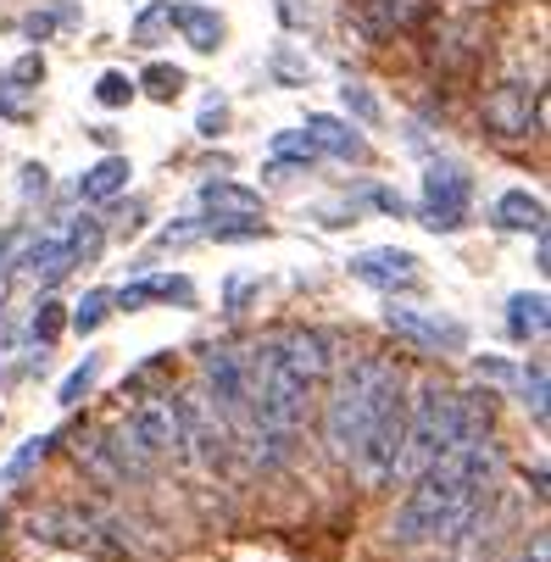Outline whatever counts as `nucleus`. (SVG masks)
Here are the masks:
<instances>
[{"instance_id":"f257e3e1","label":"nucleus","mask_w":551,"mask_h":562,"mask_svg":"<svg viewBox=\"0 0 551 562\" xmlns=\"http://www.w3.org/2000/svg\"><path fill=\"white\" fill-rule=\"evenodd\" d=\"M496 479H502V446L491 435H462L446 457L413 473V491L402 496L396 518H390V535L402 546L457 540L480 513H491Z\"/></svg>"},{"instance_id":"f03ea898","label":"nucleus","mask_w":551,"mask_h":562,"mask_svg":"<svg viewBox=\"0 0 551 562\" xmlns=\"http://www.w3.org/2000/svg\"><path fill=\"white\" fill-rule=\"evenodd\" d=\"M390 384H402L396 362H384V357H351L329 390V407H324V440L329 451L346 462L368 429V418L379 413V401L390 395Z\"/></svg>"},{"instance_id":"7ed1b4c3","label":"nucleus","mask_w":551,"mask_h":562,"mask_svg":"<svg viewBox=\"0 0 551 562\" xmlns=\"http://www.w3.org/2000/svg\"><path fill=\"white\" fill-rule=\"evenodd\" d=\"M457 440H462L457 395H451L446 384H424V390L407 401V440H402V457H396V473H390V479L424 473V468H429L435 457H446Z\"/></svg>"},{"instance_id":"20e7f679","label":"nucleus","mask_w":551,"mask_h":562,"mask_svg":"<svg viewBox=\"0 0 551 562\" xmlns=\"http://www.w3.org/2000/svg\"><path fill=\"white\" fill-rule=\"evenodd\" d=\"M29 535L40 546H61V551H85V557H128V535L85 507H34L29 513Z\"/></svg>"},{"instance_id":"39448f33","label":"nucleus","mask_w":551,"mask_h":562,"mask_svg":"<svg viewBox=\"0 0 551 562\" xmlns=\"http://www.w3.org/2000/svg\"><path fill=\"white\" fill-rule=\"evenodd\" d=\"M402 440H407V395H402V384H390V395L379 401V413L368 418V429H362V440L351 451L362 485H384V479L396 473Z\"/></svg>"},{"instance_id":"423d86ee","label":"nucleus","mask_w":551,"mask_h":562,"mask_svg":"<svg viewBox=\"0 0 551 562\" xmlns=\"http://www.w3.org/2000/svg\"><path fill=\"white\" fill-rule=\"evenodd\" d=\"M468 201H474V179L457 162H429L424 173V228L429 234H457L468 223Z\"/></svg>"},{"instance_id":"0eeeda50","label":"nucleus","mask_w":551,"mask_h":562,"mask_svg":"<svg viewBox=\"0 0 551 562\" xmlns=\"http://www.w3.org/2000/svg\"><path fill=\"white\" fill-rule=\"evenodd\" d=\"M485 128L496 139H529L546 128V95L535 85H518V78H507V85H496L485 95Z\"/></svg>"},{"instance_id":"6e6552de","label":"nucleus","mask_w":551,"mask_h":562,"mask_svg":"<svg viewBox=\"0 0 551 562\" xmlns=\"http://www.w3.org/2000/svg\"><path fill=\"white\" fill-rule=\"evenodd\" d=\"M173 418H179V451H190L201 468H223L228 462V429L217 424L212 407H201L195 395H168Z\"/></svg>"},{"instance_id":"1a4fd4ad","label":"nucleus","mask_w":551,"mask_h":562,"mask_svg":"<svg viewBox=\"0 0 551 562\" xmlns=\"http://www.w3.org/2000/svg\"><path fill=\"white\" fill-rule=\"evenodd\" d=\"M123 435H128V446H134L145 462L173 457V451H179V418H173V401H168V395L139 401V407L123 418Z\"/></svg>"},{"instance_id":"9d476101","label":"nucleus","mask_w":551,"mask_h":562,"mask_svg":"<svg viewBox=\"0 0 551 562\" xmlns=\"http://www.w3.org/2000/svg\"><path fill=\"white\" fill-rule=\"evenodd\" d=\"M0 257H12L7 268L34 273L45 290H50V284H61V279L72 273V257H67V246H61L56 234H18L12 246H0Z\"/></svg>"},{"instance_id":"9b49d317","label":"nucleus","mask_w":551,"mask_h":562,"mask_svg":"<svg viewBox=\"0 0 551 562\" xmlns=\"http://www.w3.org/2000/svg\"><path fill=\"white\" fill-rule=\"evenodd\" d=\"M390 335H402L407 346H424V351H462V324L440 312H418V306H390L384 312Z\"/></svg>"},{"instance_id":"f8f14e48","label":"nucleus","mask_w":551,"mask_h":562,"mask_svg":"<svg viewBox=\"0 0 551 562\" xmlns=\"http://www.w3.org/2000/svg\"><path fill=\"white\" fill-rule=\"evenodd\" d=\"M346 268H351V279H362V284H373V290H413L424 262H418L413 251H396V246H368V251H357Z\"/></svg>"},{"instance_id":"ddd939ff","label":"nucleus","mask_w":551,"mask_h":562,"mask_svg":"<svg viewBox=\"0 0 551 562\" xmlns=\"http://www.w3.org/2000/svg\"><path fill=\"white\" fill-rule=\"evenodd\" d=\"M273 351H279V362H284L290 373H301L306 384H318V379L335 368V340H329L324 329H290V335L273 340Z\"/></svg>"},{"instance_id":"4468645a","label":"nucleus","mask_w":551,"mask_h":562,"mask_svg":"<svg viewBox=\"0 0 551 562\" xmlns=\"http://www.w3.org/2000/svg\"><path fill=\"white\" fill-rule=\"evenodd\" d=\"M201 373H206V384H212V395H217L223 413H240V407H246V357H240V351L212 346V351L201 357Z\"/></svg>"},{"instance_id":"2eb2a0df","label":"nucleus","mask_w":551,"mask_h":562,"mask_svg":"<svg viewBox=\"0 0 551 562\" xmlns=\"http://www.w3.org/2000/svg\"><path fill=\"white\" fill-rule=\"evenodd\" d=\"M424 12H429V0H362V7H357L368 40H396V34H407Z\"/></svg>"},{"instance_id":"dca6fc26","label":"nucleus","mask_w":551,"mask_h":562,"mask_svg":"<svg viewBox=\"0 0 551 562\" xmlns=\"http://www.w3.org/2000/svg\"><path fill=\"white\" fill-rule=\"evenodd\" d=\"M306 134H312V145H318V156H340V162H362L368 156V139L351 123L329 117V112H306Z\"/></svg>"},{"instance_id":"f3484780","label":"nucleus","mask_w":551,"mask_h":562,"mask_svg":"<svg viewBox=\"0 0 551 562\" xmlns=\"http://www.w3.org/2000/svg\"><path fill=\"white\" fill-rule=\"evenodd\" d=\"M128 179H134V168H128V156H101V162L78 179V201L85 206H101V201H117L123 190H128Z\"/></svg>"},{"instance_id":"a211bd4d","label":"nucleus","mask_w":551,"mask_h":562,"mask_svg":"<svg viewBox=\"0 0 551 562\" xmlns=\"http://www.w3.org/2000/svg\"><path fill=\"white\" fill-rule=\"evenodd\" d=\"M168 23L184 34V45L190 50H201V56H212L217 45H223V23H217V12H206V7H168Z\"/></svg>"},{"instance_id":"6ab92c4d","label":"nucleus","mask_w":551,"mask_h":562,"mask_svg":"<svg viewBox=\"0 0 551 562\" xmlns=\"http://www.w3.org/2000/svg\"><path fill=\"white\" fill-rule=\"evenodd\" d=\"M201 206L212 217H257L262 212V195L246 190V184H228V179H206L201 184Z\"/></svg>"},{"instance_id":"aec40b11","label":"nucleus","mask_w":551,"mask_h":562,"mask_svg":"<svg viewBox=\"0 0 551 562\" xmlns=\"http://www.w3.org/2000/svg\"><path fill=\"white\" fill-rule=\"evenodd\" d=\"M61 246H67L72 268H90V262L106 251V223H101L95 212H78V217L67 223V234H61Z\"/></svg>"},{"instance_id":"412c9836","label":"nucleus","mask_w":551,"mask_h":562,"mask_svg":"<svg viewBox=\"0 0 551 562\" xmlns=\"http://www.w3.org/2000/svg\"><path fill=\"white\" fill-rule=\"evenodd\" d=\"M496 223L513 228V234H546V201L529 195V190H507L496 201Z\"/></svg>"},{"instance_id":"4be33fe9","label":"nucleus","mask_w":551,"mask_h":562,"mask_svg":"<svg viewBox=\"0 0 551 562\" xmlns=\"http://www.w3.org/2000/svg\"><path fill=\"white\" fill-rule=\"evenodd\" d=\"M546 312H551L546 290H518V295L507 301V329H513V340H540V335H546Z\"/></svg>"},{"instance_id":"5701e85b","label":"nucleus","mask_w":551,"mask_h":562,"mask_svg":"<svg viewBox=\"0 0 551 562\" xmlns=\"http://www.w3.org/2000/svg\"><path fill=\"white\" fill-rule=\"evenodd\" d=\"M72 457H78V468H90V473L101 479V485H123V468H117V457H112L106 435H78Z\"/></svg>"},{"instance_id":"b1692460","label":"nucleus","mask_w":551,"mask_h":562,"mask_svg":"<svg viewBox=\"0 0 551 562\" xmlns=\"http://www.w3.org/2000/svg\"><path fill=\"white\" fill-rule=\"evenodd\" d=\"M268 150H273V168H312V162H318V145H312L306 128H284V134H273Z\"/></svg>"},{"instance_id":"393cba45","label":"nucleus","mask_w":551,"mask_h":562,"mask_svg":"<svg viewBox=\"0 0 551 562\" xmlns=\"http://www.w3.org/2000/svg\"><path fill=\"white\" fill-rule=\"evenodd\" d=\"M134 90H145L150 101H179V95H184V67H173V61H150V67L134 78Z\"/></svg>"},{"instance_id":"a878e982","label":"nucleus","mask_w":551,"mask_h":562,"mask_svg":"<svg viewBox=\"0 0 551 562\" xmlns=\"http://www.w3.org/2000/svg\"><path fill=\"white\" fill-rule=\"evenodd\" d=\"M50 446H56L50 435H29V440H23V446L12 451V462L0 468V485H18V479H29V473H34V468H40V462L50 457Z\"/></svg>"},{"instance_id":"bb28decb","label":"nucleus","mask_w":551,"mask_h":562,"mask_svg":"<svg viewBox=\"0 0 551 562\" xmlns=\"http://www.w3.org/2000/svg\"><path fill=\"white\" fill-rule=\"evenodd\" d=\"M106 317H112V290H90L85 301L67 312V329H72V335H95Z\"/></svg>"},{"instance_id":"cd10ccee","label":"nucleus","mask_w":551,"mask_h":562,"mask_svg":"<svg viewBox=\"0 0 551 562\" xmlns=\"http://www.w3.org/2000/svg\"><path fill=\"white\" fill-rule=\"evenodd\" d=\"M262 468H284L290 457H295V429H268V424H257V451H251Z\"/></svg>"},{"instance_id":"c85d7f7f","label":"nucleus","mask_w":551,"mask_h":562,"mask_svg":"<svg viewBox=\"0 0 551 562\" xmlns=\"http://www.w3.org/2000/svg\"><path fill=\"white\" fill-rule=\"evenodd\" d=\"M95 379H101V357H85V362H78V368L61 379L56 401H61V407H78V401H85V395L95 390Z\"/></svg>"},{"instance_id":"c756f323","label":"nucleus","mask_w":551,"mask_h":562,"mask_svg":"<svg viewBox=\"0 0 551 562\" xmlns=\"http://www.w3.org/2000/svg\"><path fill=\"white\" fill-rule=\"evenodd\" d=\"M201 234L206 239H262L268 228L257 217H201Z\"/></svg>"},{"instance_id":"7c9ffc66","label":"nucleus","mask_w":551,"mask_h":562,"mask_svg":"<svg viewBox=\"0 0 551 562\" xmlns=\"http://www.w3.org/2000/svg\"><path fill=\"white\" fill-rule=\"evenodd\" d=\"M61 329H67V306H61V301H50V295H45V301H40V306H34V324H29V335H34V340H40V346H50V340H56V335H61Z\"/></svg>"},{"instance_id":"2f4dec72","label":"nucleus","mask_w":551,"mask_h":562,"mask_svg":"<svg viewBox=\"0 0 551 562\" xmlns=\"http://www.w3.org/2000/svg\"><path fill=\"white\" fill-rule=\"evenodd\" d=\"M340 106H346L357 123H368V128H379V123H384V106L373 101V90H368V85H346V90H340Z\"/></svg>"},{"instance_id":"473e14b6","label":"nucleus","mask_w":551,"mask_h":562,"mask_svg":"<svg viewBox=\"0 0 551 562\" xmlns=\"http://www.w3.org/2000/svg\"><path fill=\"white\" fill-rule=\"evenodd\" d=\"M95 101H101L106 112L128 106V101H134V78H128V72H101V85H95Z\"/></svg>"},{"instance_id":"72a5a7b5","label":"nucleus","mask_w":551,"mask_h":562,"mask_svg":"<svg viewBox=\"0 0 551 562\" xmlns=\"http://www.w3.org/2000/svg\"><path fill=\"white\" fill-rule=\"evenodd\" d=\"M518 379H524V407L535 413V424H546V368L535 362V368H524Z\"/></svg>"},{"instance_id":"f704fd0d","label":"nucleus","mask_w":551,"mask_h":562,"mask_svg":"<svg viewBox=\"0 0 551 562\" xmlns=\"http://www.w3.org/2000/svg\"><path fill=\"white\" fill-rule=\"evenodd\" d=\"M190 239H206V234H201V217H179L173 228H162V234H156V251H173V246H190Z\"/></svg>"},{"instance_id":"c9c22d12","label":"nucleus","mask_w":551,"mask_h":562,"mask_svg":"<svg viewBox=\"0 0 551 562\" xmlns=\"http://www.w3.org/2000/svg\"><path fill=\"white\" fill-rule=\"evenodd\" d=\"M0 117H12V123L29 117V90L12 85V78H0Z\"/></svg>"},{"instance_id":"e433bc0d","label":"nucleus","mask_w":551,"mask_h":562,"mask_svg":"<svg viewBox=\"0 0 551 562\" xmlns=\"http://www.w3.org/2000/svg\"><path fill=\"white\" fill-rule=\"evenodd\" d=\"M7 78H12V85H23V90H34V85H40V78H45V56H40V50H29V56H18Z\"/></svg>"},{"instance_id":"4c0bfd02","label":"nucleus","mask_w":551,"mask_h":562,"mask_svg":"<svg viewBox=\"0 0 551 562\" xmlns=\"http://www.w3.org/2000/svg\"><path fill=\"white\" fill-rule=\"evenodd\" d=\"M150 301H179V306H190L195 290H190V279H150Z\"/></svg>"},{"instance_id":"58836bf2","label":"nucleus","mask_w":551,"mask_h":562,"mask_svg":"<svg viewBox=\"0 0 551 562\" xmlns=\"http://www.w3.org/2000/svg\"><path fill=\"white\" fill-rule=\"evenodd\" d=\"M195 128H201V139H217V134L228 128V106H223V101H206L201 117H195Z\"/></svg>"},{"instance_id":"ea45409f","label":"nucleus","mask_w":551,"mask_h":562,"mask_svg":"<svg viewBox=\"0 0 551 562\" xmlns=\"http://www.w3.org/2000/svg\"><path fill=\"white\" fill-rule=\"evenodd\" d=\"M56 23H61V12H29V18H23V34H29L34 45H45V40L56 34Z\"/></svg>"},{"instance_id":"a19ab883","label":"nucleus","mask_w":551,"mask_h":562,"mask_svg":"<svg viewBox=\"0 0 551 562\" xmlns=\"http://www.w3.org/2000/svg\"><path fill=\"white\" fill-rule=\"evenodd\" d=\"M45 190H50V173H45V168H34V162H29V168H23V195H29V201H34V195H45Z\"/></svg>"},{"instance_id":"79ce46f5","label":"nucleus","mask_w":551,"mask_h":562,"mask_svg":"<svg viewBox=\"0 0 551 562\" xmlns=\"http://www.w3.org/2000/svg\"><path fill=\"white\" fill-rule=\"evenodd\" d=\"M246 290H251L246 279H228V312H240V301H246Z\"/></svg>"},{"instance_id":"37998d69","label":"nucleus","mask_w":551,"mask_h":562,"mask_svg":"<svg viewBox=\"0 0 551 562\" xmlns=\"http://www.w3.org/2000/svg\"><path fill=\"white\" fill-rule=\"evenodd\" d=\"M7 290H12V273H7V268H0V306H7Z\"/></svg>"},{"instance_id":"c03bdc74","label":"nucleus","mask_w":551,"mask_h":562,"mask_svg":"<svg viewBox=\"0 0 551 562\" xmlns=\"http://www.w3.org/2000/svg\"><path fill=\"white\" fill-rule=\"evenodd\" d=\"M0 246H7V239H0ZM0 268H7V257H0Z\"/></svg>"}]
</instances>
